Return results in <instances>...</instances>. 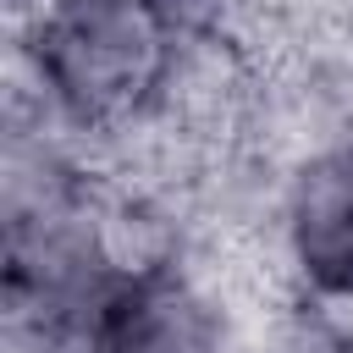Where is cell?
Returning a JSON list of instances; mask_svg holds the SVG:
<instances>
[{"mask_svg": "<svg viewBox=\"0 0 353 353\" xmlns=\"http://www.w3.org/2000/svg\"><path fill=\"white\" fill-rule=\"evenodd\" d=\"M83 353H232L226 314L204 281L176 265L121 276L99 303Z\"/></svg>", "mask_w": 353, "mask_h": 353, "instance_id": "cell-2", "label": "cell"}, {"mask_svg": "<svg viewBox=\"0 0 353 353\" xmlns=\"http://www.w3.org/2000/svg\"><path fill=\"white\" fill-rule=\"evenodd\" d=\"M281 243L320 303L353 309V132H336L320 154L298 160Z\"/></svg>", "mask_w": 353, "mask_h": 353, "instance_id": "cell-3", "label": "cell"}, {"mask_svg": "<svg viewBox=\"0 0 353 353\" xmlns=\"http://www.w3.org/2000/svg\"><path fill=\"white\" fill-rule=\"evenodd\" d=\"M28 33L44 110L83 132L143 121L188 39L160 0H50Z\"/></svg>", "mask_w": 353, "mask_h": 353, "instance_id": "cell-1", "label": "cell"}]
</instances>
